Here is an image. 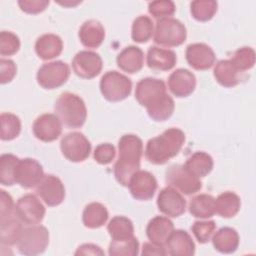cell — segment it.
Wrapping results in <instances>:
<instances>
[{"instance_id": "6da1fadb", "label": "cell", "mask_w": 256, "mask_h": 256, "mask_svg": "<svg viewBox=\"0 0 256 256\" xmlns=\"http://www.w3.org/2000/svg\"><path fill=\"white\" fill-rule=\"evenodd\" d=\"M118 148L119 155L114 166V175L121 185L128 186L131 177L140 168L143 143L138 136L126 134L120 138Z\"/></svg>"}, {"instance_id": "7a4b0ae2", "label": "cell", "mask_w": 256, "mask_h": 256, "mask_svg": "<svg viewBox=\"0 0 256 256\" xmlns=\"http://www.w3.org/2000/svg\"><path fill=\"white\" fill-rule=\"evenodd\" d=\"M184 142V132L178 128H170L147 142L145 157L152 164H164L180 152Z\"/></svg>"}, {"instance_id": "3957f363", "label": "cell", "mask_w": 256, "mask_h": 256, "mask_svg": "<svg viewBox=\"0 0 256 256\" xmlns=\"http://www.w3.org/2000/svg\"><path fill=\"white\" fill-rule=\"evenodd\" d=\"M54 110L60 121L70 128L81 127L87 117L84 101L78 95L64 92L55 102Z\"/></svg>"}, {"instance_id": "277c9868", "label": "cell", "mask_w": 256, "mask_h": 256, "mask_svg": "<svg viewBox=\"0 0 256 256\" xmlns=\"http://www.w3.org/2000/svg\"><path fill=\"white\" fill-rule=\"evenodd\" d=\"M187 37L184 24L174 18L160 19L156 23L154 42L165 47H176L181 45Z\"/></svg>"}, {"instance_id": "5b68a950", "label": "cell", "mask_w": 256, "mask_h": 256, "mask_svg": "<svg viewBox=\"0 0 256 256\" xmlns=\"http://www.w3.org/2000/svg\"><path fill=\"white\" fill-rule=\"evenodd\" d=\"M100 90L105 99L118 102L130 95L132 82L128 77L117 71H108L100 80Z\"/></svg>"}, {"instance_id": "8992f818", "label": "cell", "mask_w": 256, "mask_h": 256, "mask_svg": "<svg viewBox=\"0 0 256 256\" xmlns=\"http://www.w3.org/2000/svg\"><path fill=\"white\" fill-rule=\"evenodd\" d=\"M49 243V232L41 225L24 228L17 242L18 250L24 255H37L45 251Z\"/></svg>"}, {"instance_id": "52a82bcc", "label": "cell", "mask_w": 256, "mask_h": 256, "mask_svg": "<svg viewBox=\"0 0 256 256\" xmlns=\"http://www.w3.org/2000/svg\"><path fill=\"white\" fill-rule=\"evenodd\" d=\"M166 182L170 187L176 188L181 193L191 195L202 188V183L196 176L192 175L184 165H171L165 173Z\"/></svg>"}, {"instance_id": "ba28073f", "label": "cell", "mask_w": 256, "mask_h": 256, "mask_svg": "<svg viewBox=\"0 0 256 256\" xmlns=\"http://www.w3.org/2000/svg\"><path fill=\"white\" fill-rule=\"evenodd\" d=\"M70 76V68L63 61H53L43 64L37 72V82L45 89H55L62 86Z\"/></svg>"}, {"instance_id": "9c48e42d", "label": "cell", "mask_w": 256, "mask_h": 256, "mask_svg": "<svg viewBox=\"0 0 256 256\" xmlns=\"http://www.w3.org/2000/svg\"><path fill=\"white\" fill-rule=\"evenodd\" d=\"M62 154L72 162H82L86 160L91 152L89 140L80 132L66 134L60 142Z\"/></svg>"}, {"instance_id": "30bf717a", "label": "cell", "mask_w": 256, "mask_h": 256, "mask_svg": "<svg viewBox=\"0 0 256 256\" xmlns=\"http://www.w3.org/2000/svg\"><path fill=\"white\" fill-rule=\"evenodd\" d=\"M166 95L165 83L160 79L148 77L140 80L136 85L135 98L146 109L160 102Z\"/></svg>"}, {"instance_id": "8fae6325", "label": "cell", "mask_w": 256, "mask_h": 256, "mask_svg": "<svg viewBox=\"0 0 256 256\" xmlns=\"http://www.w3.org/2000/svg\"><path fill=\"white\" fill-rule=\"evenodd\" d=\"M15 213L25 225H37L44 218L45 208L35 195L27 194L18 199Z\"/></svg>"}, {"instance_id": "7c38bea8", "label": "cell", "mask_w": 256, "mask_h": 256, "mask_svg": "<svg viewBox=\"0 0 256 256\" xmlns=\"http://www.w3.org/2000/svg\"><path fill=\"white\" fill-rule=\"evenodd\" d=\"M44 177L42 166L38 161L31 158L19 160L15 169V182L23 188L37 186Z\"/></svg>"}, {"instance_id": "4fadbf2b", "label": "cell", "mask_w": 256, "mask_h": 256, "mask_svg": "<svg viewBox=\"0 0 256 256\" xmlns=\"http://www.w3.org/2000/svg\"><path fill=\"white\" fill-rule=\"evenodd\" d=\"M72 68L77 76L85 79H91L101 72L102 59L99 54L95 52L83 50L74 56Z\"/></svg>"}, {"instance_id": "5bb4252c", "label": "cell", "mask_w": 256, "mask_h": 256, "mask_svg": "<svg viewBox=\"0 0 256 256\" xmlns=\"http://www.w3.org/2000/svg\"><path fill=\"white\" fill-rule=\"evenodd\" d=\"M157 206L166 216L179 217L185 212L186 201L173 187H166L158 194Z\"/></svg>"}, {"instance_id": "9a60e30c", "label": "cell", "mask_w": 256, "mask_h": 256, "mask_svg": "<svg viewBox=\"0 0 256 256\" xmlns=\"http://www.w3.org/2000/svg\"><path fill=\"white\" fill-rule=\"evenodd\" d=\"M128 187L135 199L149 200L154 196L157 189V181L150 172L138 170L131 177Z\"/></svg>"}, {"instance_id": "2e32d148", "label": "cell", "mask_w": 256, "mask_h": 256, "mask_svg": "<svg viewBox=\"0 0 256 256\" xmlns=\"http://www.w3.org/2000/svg\"><path fill=\"white\" fill-rule=\"evenodd\" d=\"M37 194L48 206L61 204L65 197V188L62 181L54 175H45L37 185Z\"/></svg>"}, {"instance_id": "e0dca14e", "label": "cell", "mask_w": 256, "mask_h": 256, "mask_svg": "<svg viewBox=\"0 0 256 256\" xmlns=\"http://www.w3.org/2000/svg\"><path fill=\"white\" fill-rule=\"evenodd\" d=\"M57 115L43 114L39 116L33 124V133L35 137L44 142H51L56 140L61 132L62 125Z\"/></svg>"}, {"instance_id": "ac0fdd59", "label": "cell", "mask_w": 256, "mask_h": 256, "mask_svg": "<svg viewBox=\"0 0 256 256\" xmlns=\"http://www.w3.org/2000/svg\"><path fill=\"white\" fill-rule=\"evenodd\" d=\"M186 60L196 70H206L215 62V53L212 48L204 43L190 44L186 48Z\"/></svg>"}, {"instance_id": "d6986e66", "label": "cell", "mask_w": 256, "mask_h": 256, "mask_svg": "<svg viewBox=\"0 0 256 256\" xmlns=\"http://www.w3.org/2000/svg\"><path fill=\"white\" fill-rule=\"evenodd\" d=\"M168 86L175 96L187 97L196 87L195 75L187 69H177L169 76Z\"/></svg>"}, {"instance_id": "ffe728a7", "label": "cell", "mask_w": 256, "mask_h": 256, "mask_svg": "<svg viewBox=\"0 0 256 256\" xmlns=\"http://www.w3.org/2000/svg\"><path fill=\"white\" fill-rule=\"evenodd\" d=\"M21 220L14 212L0 216V240L2 245L17 244L22 233Z\"/></svg>"}, {"instance_id": "44dd1931", "label": "cell", "mask_w": 256, "mask_h": 256, "mask_svg": "<svg viewBox=\"0 0 256 256\" xmlns=\"http://www.w3.org/2000/svg\"><path fill=\"white\" fill-rule=\"evenodd\" d=\"M174 231L173 222L164 216H156L151 219L146 228L148 239L158 245L166 244L167 239Z\"/></svg>"}, {"instance_id": "7402d4cb", "label": "cell", "mask_w": 256, "mask_h": 256, "mask_svg": "<svg viewBox=\"0 0 256 256\" xmlns=\"http://www.w3.org/2000/svg\"><path fill=\"white\" fill-rule=\"evenodd\" d=\"M166 246L168 253L173 256H190L195 253V244L184 230L173 231L166 241Z\"/></svg>"}, {"instance_id": "603a6c76", "label": "cell", "mask_w": 256, "mask_h": 256, "mask_svg": "<svg viewBox=\"0 0 256 256\" xmlns=\"http://www.w3.org/2000/svg\"><path fill=\"white\" fill-rule=\"evenodd\" d=\"M176 54L169 49L152 46L147 52V65L157 71H168L176 64Z\"/></svg>"}, {"instance_id": "cb8c5ba5", "label": "cell", "mask_w": 256, "mask_h": 256, "mask_svg": "<svg viewBox=\"0 0 256 256\" xmlns=\"http://www.w3.org/2000/svg\"><path fill=\"white\" fill-rule=\"evenodd\" d=\"M105 37V30L102 24L94 19L84 22L79 30L81 43L87 48L99 47Z\"/></svg>"}, {"instance_id": "d4e9b609", "label": "cell", "mask_w": 256, "mask_h": 256, "mask_svg": "<svg viewBox=\"0 0 256 256\" xmlns=\"http://www.w3.org/2000/svg\"><path fill=\"white\" fill-rule=\"evenodd\" d=\"M144 63L143 51L136 46L124 48L117 56V65L127 73H136L140 71Z\"/></svg>"}, {"instance_id": "484cf974", "label": "cell", "mask_w": 256, "mask_h": 256, "mask_svg": "<svg viewBox=\"0 0 256 256\" xmlns=\"http://www.w3.org/2000/svg\"><path fill=\"white\" fill-rule=\"evenodd\" d=\"M63 49L61 38L55 34H44L35 43V51L39 58L43 60L53 59L59 56Z\"/></svg>"}, {"instance_id": "4316f807", "label": "cell", "mask_w": 256, "mask_h": 256, "mask_svg": "<svg viewBox=\"0 0 256 256\" xmlns=\"http://www.w3.org/2000/svg\"><path fill=\"white\" fill-rule=\"evenodd\" d=\"M213 246L221 253H232L239 245V235L235 229L223 227L213 236Z\"/></svg>"}, {"instance_id": "83f0119b", "label": "cell", "mask_w": 256, "mask_h": 256, "mask_svg": "<svg viewBox=\"0 0 256 256\" xmlns=\"http://www.w3.org/2000/svg\"><path fill=\"white\" fill-rule=\"evenodd\" d=\"M184 167L197 178L205 177L213 168V159L209 154L198 151L186 160Z\"/></svg>"}, {"instance_id": "f1b7e54d", "label": "cell", "mask_w": 256, "mask_h": 256, "mask_svg": "<svg viewBox=\"0 0 256 256\" xmlns=\"http://www.w3.org/2000/svg\"><path fill=\"white\" fill-rule=\"evenodd\" d=\"M112 241L122 242L134 237V227L130 219L124 216H115L107 226Z\"/></svg>"}, {"instance_id": "f546056e", "label": "cell", "mask_w": 256, "mask_h": 256, "mask_svg": "<svg viewBox=\"0 0 256 256\" xmlns=\"http://www.w3.org/2000/svg\"><path fill=\"white\" fill-rule=\"evenodd\" d=\"M240 198L237 194L227 191L215 199V213L224 218L235 216L240 209Z\"/></svg>"}, {"instance_id": "4dcf8cb0", "label": "cell", "mask_w": 256, "mask_h": 256, "mask_svg": "<svg viewBox=\"0 0 256 256\" xmlns=\"http://www.w3.org/2000/svg\"><path fill=\"white\" fill-rule=\"evenodd\" d=\"M239 71L230 60H220L214 67V77L224 87H234L239 83Z\"/></svg>"}, {"instance_id": "1f68e13d", "label": "cell", "mask_w": 256, "mask_h": 256, "mask_svg": "<svg viewBox=\"0 0 256 256\" xmlns=\"http://www.w3.org/2000/svg\"><path fill=\"white\" fill-rule=\"evenodd\" d=\"M108 219V211L104 205L98 202L88 204L84 211L82 220L86 227L95 229L103 226Z\"/></svg>"}, {"instance_id": "d6a6232c", "label": "cell", "mask_w": 256, "mask_h": 256, "mask_svg": "<svg viewBox=\"0 0 256 256\" xmlns=\"http://www.w3.org/2000/svg\"><path fill=\"white\" fill-rule=\"evenodd\" d=\"M189 212L196 218H209L215 213V199L208 194L193 197L189 203Z\"/></svg>"}, {"instance_id": "836d02e7", "label": "cell", "mask_w": 256, "mask_h": 256, "mask_svg": "<svg viewBox=\"0 0 256 256\" xmlns=\"http://www.w3.org/2000/svg\"><path fill=\"white\" fill-rule=\"evenodd\" d=\"M19 158L13 154H3L0 157V182L5 186L15 184V169Z\"/></svg>"}, {"instance_id": "e575fe53", "label": "cell", "mask_w": 256, "mask_h": 256, "mask_svg": "<svg viewBox=\"0 0 256 256\" xmlns=\"http://www.w3.org/2000/svg\"><path fill=\"white\" fill-rule=\"evenodd\" d=\"M1 131L0 138L9 141L16 138L21 131V122L18 116L11 113H2L0 116Z\"/></svg>"}, {"instance_id": "d590c367", "label": "cell", "mask_w": 256, "mask_h": 256, "mask_svg": "<svg viewBox=\"0 0 256 256\" xmlns=\"http://www.w3.org/2000/svg\"><path fill=\"white\" fill-rule=\"evenodd\" d=\"M153 34V22L148 16L137 17L132 24L131 37L135 42H147Z\"/></svg>"}, {"instance_id": "8d00e7d4", "label": "cell", "mask_w": 256, "mask_h": 256, "mask_svg": "<svg viewBox=\"0 0 256 256\" xmlns=\"http://www.w3.org/2000/svg\"><path fill=\"white\" fill-rule=\"evenodd\" d=\"M191 14L194 19L205 22L210 20L217 11V2L214 0H196L191 2Z\"/></svg>"}, {"instance_id": "74e56055", "label": "cell", "mask_w": 256, "mask_h": 256, "mask_svg": "<svg viewBox=\"0 0 256 256\" xmlns=\"http://www.w3.org/2000/svg\"><path fill=\"white\" fill-rule=\"evenodd\" d=\"M174 111V100L168 94L157 104L147 108V113L150 118L155 121L167 120Z\"/></svg>"}, {"instance_id": "f35d334b", "label": "cell", "mask_w": 256, "mask_h": 256, "mask_svg": "<svg viewBox=\"0 0 256 256\" xmlns=\"http://www.w3.org/2000/svg\"><path fill=\"white\" fill-rule=\"evenodd\" d=\"M230 61L239 72L249 70L255 63V51L251 47L239 48L235 51Z\"/></svg>"}, {"instance_id": "ab89813d", "label": "cell", "mask_w": 256, "mask_h": 256, "mask_svg": "<svg viewBox=\"0 0 256 256\" xmlns=\"http://www.w3.org/2000/svg\"><path fill=\"white\" fill-rule=\"evenodd\" d=\"M139 250V242L133 237L122 242L111 241L109 245V255L111 256H136Z\"/></svg>"}, {"instance_id": "60d3db41", "label": "cell", "mask_w": 256, "mask_h": 256, "mask_svg": "<svg viewBox=\"0 0 256 256\" xmlns=\"http://www.w3.org/2000/svg\"><path fill=\"white\" fill-rule=\"evenodd\" d=\"M176 7L173 1L170 0H158L150 2L148 5L149 13L157 18V19H164L170 18L175 13Z\"/></svg>"}, {"instance_id": "b9f144b4", "label": "cell", "mask_w": 256, "mask_h": 256, "mask_svg": "<svg viewBox=\"0 0 256 256\" xmlns=\"http://www.w3.org/2000/svg\"><path fill=\"white\" fill-rule=\"evenodd\" d=\"M20 48V40L18 36L9 31L0 33V54L2 56L14 55Z\"/></svg>"}, {"instance_id": "7bdbcfd3", "label": "cell", "mask_w": 256, "mask_h": 256, "mask_svg": "<svg viewBox=\"0 0 256 256\" xmlns=\"http://www.w3.org/2000/svg\"><path fill=\"white\" fill-rule=\"evenodd\" d=\"M215 229L216 224L214 221H196L191 227L194 236L200 243H207L211 239Z\"/></svg>"}, {"instance_id": "ee69618b", "label": "cell", "mask_w": 256, "mask_h": 256, "mask_svg": "<svg viewBox=\"0 0 256 256\" xmlns=\"http://www.w3.org/2000/svg\"><path fill=\"white\" fill-rule=\"evenodd\" d=\"M115 148L110 143H103L98 145L94 151V159L99 164H109L115 158Z\"/></svg>"}, {"instance_id": "f6af8a7d", "label": "cell", "mask_w": 256, "mask_h": 256, "mask_svg": "<svg viewBox=\"0 0 256 256\" xmlns=\"http://www.w3.org/2000/svg\"><path fill=\"white\" fill-rule=\"evenodd\" d=\"M18 5L20 6L21 10L29 13V14H36L42 12L46 9L49 5V1L47 0H21L18 1Z\"/></svg>"}, {"instance_id": "bcb514c9", "label": "cell", "mask_w": 256, "mask_h": 256, "mask_svg": "<svg viewBox=\"0 0 256 256\" xmlns=\"http://www.w3.org/2000/svg\"><path fill=\"white\" fill-rule=\"evenodd\" d=\"M17 67L12 60L1 59L0 60V80L2 84L10 82L16 75Z\"/></svg>"}, {"instance_id": "7dc6e473", "label": "cell", "mask_w": 256, "mask_h": 256, "mask_svg": "<svg viewBox=\"0 0 256 256\" xmlns=\"http://www.w3.org/2000/svg\"><path fill=\"white\" fill-rule=\"evenodd\" d=\"M166 254L167 252L165 251L162 245H158L153 242H147L143 244L142 255H166Z\"/></svg>"}, {"instance_id": "c3c4849f", "label": "cell", "mask_w": 256, "mask_h": 256, "mask_svg": "<svg viewBox=\"0 0 256 256\" xmlns=\"http://www.w3.org/2000/svg\"><path fill=\"white\" fill-rule=\"evenodd\" d=\"M104 252L100 247L94 244H83L75 252V255H103Z\"/></svg>"}, {"instance_id": "681fc988", "label": "cell", "mask_w": 256, "mask_h": 256, "mask_svg": "<svg viewBox=\"0 0 256 256\" xmlns=\"http://www.w3.org/2000/svg\"><path fill=\"white\" fill-rule=\"evenodd\" d=\"M59 3H60V4H62V5H67V3H63V2H59ZM78 3H79V1H78V2H76V3H71V2H69L68 4H70V5H72V6H73V5H77Z\"/></svg>"}]
</instances>
